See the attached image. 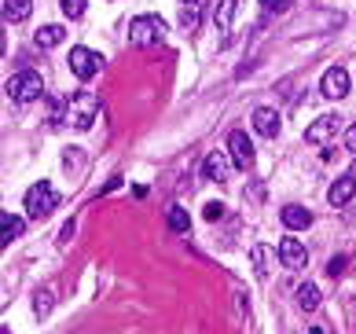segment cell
Segmentation results:
<instances>
[{
	"label": "cell",
	"mask_w": 356,
	"mask_h": 334,
	"mask_svg": "<svg viewBox=\"0 0 356 334\" xmlns=\"http://www.w3.org/2000/svg\"><path fill=\"white\" fill-rule=\"evenodd\" d=\"M96 114H99V96L96 92H74L70 99H62L59 107L52 110L56 122H67L70 128H78V133H85V128L96 125Z\"/></svg>",
	"instance_id": "obj_1"
},
{
	"label": "cell",
	"mask_w": 356,
	"mask_h": 334,
	"mask_svg": "<svg viewBox=\"0 0 356 334\" xmlns=\"http://www.w3.org/2000/svg\"><path fill=\"white\" fill-rule=\"evenodd\" d=\"M4 88H8V96L15 99V103H33V99L44 96V81H41V74H37V70H19V74H11Z\"/></svg>",
	"instance_id": "obj_2"
},
{
	"label": "cell",
	"mask_w": 356,
	"mask_h": 334,
	"mask_svg": "<svg viewBox=\"0 0 356 334\" xmlns=\"http://www.w3.org/2000/svg\"><path fill=\"white\" fill-rule=\"evenodd\" d=\"M162 37H165V26H162L158 15H136L129 22V41L136 48H155Z\"/></svg>",
	"instance_id": "obj_3"
},
{
	"label": "cell",
	"mask_w": 356,
	"mask_h": 334,
	"mask_svg": "<svg viewBox=\"0 0 356 334\" xmlns=\"http://www.w3.org/2000/svg\"><path fill=\"white\" fill-rule=\"evenodd\" d=\"M59 206V191L52 187V184H33L30 191H26V213L33 217V221H41V217H48Z\"/></svg>",
	"instance_id": "obj_4"
},
{
	"label": "cell",
	"mask_w": 356,
	"mask_h": 334,
	"mask_svg": "<svg viewBox=\"0 0 356 334\" xmlns=\"http://www.w3.org/2000/svg\"><path fill=\"white\" fill-rule=\"evenodd\" d=\"M228 158H232L239 169H253V162H257V154H253V140L243 133V128H235V133L228 136Z\"/></svg>",
	"instance_id": "obj_5"
},
{
	"label": "cell",
	"mask_w": 356,
	"mask_h": 334,
	"mask_svg": "<svg viewBox=\"0 0 356 334\" xmlns=\"http://www.w3.org/2000/svg\"><path fill=\"white\" fill-rule=\"evenodd\" d=\"M99 67H103V59H99L92 48H74L70 51V70H74V77H81V81H88Z\"/></svg>",
	"instance_id": "obj_6"
},
{
	"label": "cell",
	"mask_w": 356,
	"mask_h": 334,
	"mask_svg": "<svg viewBox=\"0 0 356 334\" xmlns=\"http://www.w3.org/2000/svg\"><path fill=\"white\" fill-rule=\"evenodd\" d=\"M279 261H283L287 268H305L309 265V250L301 247L298 235H287L283 242H279Z\"/></svg>",
	"instance_id": "obj_7"
},
{
	"label": "cell",
	"mask_w": 356,
	"mask_h": 334,
	"mask_svg": "<svg viewBox=\"0 0 356 334\" xmlns=\"http://www.w3.org/2000/svg\"><path fill=\"white\" fill-rule=\"evenodd\" d=\"M320 88H323L327 99H346V96H349V74L341 70V67H330V70L323 74Z\"/></svg>",
	"instance_id": "obj_8"
},
{
	"label": "cell",
	"mask_w": 356,
	"mask_h": 334,
	"mask_svg": "<svg viewBox=\"0 0 356 334\" xmlns=\"http://www.w3.org/2000/svg\"><path fill=\"white\" fill-rule=\"evenodd\" d=\"M338 128H341L338 114H323V118H316L309 128H305V140H309V144H327V140L334 136Z\"/></svg>",
	"instance_id": "obj_9"
},
{
	"label": "cell",
	"mask_w": 356,
	"mask_h": 334,
	"mask_svg": "<svg viewBox=\"0 0 356 334\" xmlns=\"http://www.w3.org/2000/svg\"><path fill=\"white\" fill-rule=\"evenodd\" d=\"M253 133L264 136V140H272L279 133V114L272 107H257V110H253Z\"/></svg>",
	"instance_id": "obj_10"
},
{
	"label": "cell",
	"mask_w": 356,
	"mask_h": 334,
	"mask_svg": "<svg viewBox=\"0 0 356 334\" xmlns=\"http://www.w3.org/2000/svg\"><path fill=\"white\" fill-rule=\"evenodd\" d=\"M353 195H356V176H353V173H349V176H338L334 184H330V191H327L330 206H346Z\"/></svg>",
	"instance_id": "obj_11"
},
{
	"label": "cell",
	"mask_w": 356,
	"mask_h": 334,
	"mask_svg": "<svg viewBox=\"0 0 356 334\" xmlns=\"http://www.w3.org/2000/svg\"><path fill=\"white\" fill-rule=\"evenodd\" d=\"M202 176L217 180V184H224V180H228V158H224L221 151H213V154L202 158Z\"/></svg>",
	"instance_id": "obj_12"
},
{
	"label": "cell",
	"mask_w": 356,
	"mask_h": 334,
	"mask_svg": "<svg viewBox=\"0 0 356 334\" xmlns=\"http://www.w3.org/2000/svg\"><path fill=\"white\" fill-rule=\"evenodd\" d=\"M279 217H283V224L290 231H305V228L312 224V213L305 210V206H283V213H279Z\"/></svg>",
	"instance_id": "obj_13"
},
{
	"label": "cell",
	"mask_w": 356,
	"mask_h": 334,
	"mask_svg": "<svg viewBox=\"0 0 356 334\" xmlns=\"http://www.w3.org/2000/svg\"><path fill=\"white\" fill-rule=\"evenodd\" d=\"M22 228H26V224H22V217H15V213H4V217H0V239H4V247L22 235Z\"/></svg>",
	"instance_id": "obj_14"
},
{
	"label": "cell",
	"mask_w": 356,
	"mask_h": 334,
	"mask_svg": "<svg viewBox=\"0 0 356 334\" xmlns=\"http://www.w3.org/2000/svg\"><path fill=\"white\" fill-rule=\"evenodd\" d=\"M33 0H4V22H22L30 19Z\"/></svg>",
	"instance_id": "obj_15"
},
{
	"label": "cell",
	"mask_w": 356,
	"mask_h": 334,
	"mask_svg": "<svg viewBox=\"0 0 356 334\" xmlns=\"http://www.w3.org/2000/svg\"><path fill=\"white\" fill-rule=\"evenodd\" d=\"M62 37H67V30H62V26H41L33 41H37V48H44V51H48V48H56Z\"/></svg>",
	"instance_id": "obj_16"
},
{
	"label": "cell",
	"mask_w": 356,
	"mask_h": 334,
	"mask_svg": "<svg viewBox=\"0 0 356 334\" xmlns=\"http://www.w3.org/2000/svg\"><path fill=\"white\" fill-rule=\"evenodd\" d=\"M56 308V287H41L37 290V298H33V312H37V319H44L48 312Z\"/></svg>",
	"instance_id": "obj_17"
},
{
	"label": "cell",
	"mask_w": 356,
	"mask_h": 334,
	"mask_svg": "<svg viewBox=\"0 0 356 334\" xmlns=\"http://www.w3.org/2000/svg\"><path fill=\"white\" fill-rule=\"evenodd\" d=\"M320 287H316V283H305V287L298 290V305L305 308V312H316V308H320Z\"/></svg>",
	"instance_id": "obj_18"
},
{
	"label": "cell",
	"mask_w": 356,
	"mask_h": 334,
	"mask_svg": "<svg viewBox=\"0 0 356 334\" xmlns=\"http://www.w3.org/2000/svg\"><path fill=\"white\" fill-rule=\"evenodd\" d=\"M253 268H257L261 279H269V272H272V250L269 247H253Z\"/></svg>",
	"instance_id": "obj_19"
},
{
	"label": "cell",
	"mask_w": 356,
	"mask_h": 334,
	"mask_svg": "<svg viewBox=\"0 0 356 334\" xmlns=\"http://www.w3.org/2000/svg\"><path fill=\"white\" fill-rule=\"evenodd\" d=\"M232 15H235V0H221L217 11H213V22H217L221 30H228V26H232Z\"/></svg>",
	"instance_id": "obj_20"
},
{
	"label": "cell",
	"mask_w": 356,
	"mask_h": 334,
	"mask_svg": "<svg viewBox=\"0 0 356 334\" xmlns=\"http://www.w3.org/2000/svg\"><path fill=\"white\" fill-rule=\"evenodd\" d=\"M169 228L173 231H187V228H192V217H187L184 206H169Z\"/></svg>",
	"instance_id": "obj_21"
},
{
	"label": "cell",
	"mask_w": 356,
	"mask_h": 334,
	"mask_svg": "<svg viewBox=\"0 0 356 334\" xmlns=\"http://www.w3.org/2000/svg\"><path fill=\"white\" fill-rule=\"evenodd\" d=\"M198 19H202V11L198 8H187V4H180V30H198Z\"/></svg>",
	"instance_id": "obj_22"
},
{
	"label": "cell",
	"mask_w": 356,
	"mask_h": 334,
	"mask_svg": "<svg viewBox=\"0 0 356 334\" xmlns=\"http://www.w3.org/2000/svg\"><path fill=\"white\" fill-rule=\"evenodd\" d=\"M59 8H62L67 19H81L85 15V0H59Z\"/></svg>",
	"instance_id": "obj_23"
},
{
	"label": "cell",
	"mask_w": 356,
	"mask_h": 334,
	"mask_svg": "<svg viewBox=\"0 0 356 334\" xmlns=\"http://www.w3.org/2000/svg\"><path fill=\"white\" fill-rule=\"evenodd\" d=\"M202 217H206V221H221V217H224V202H206Z\"/></svg>",
	"instance_id": "obj_24"
},
{
	"label": "cell",
	"mask_w": 356,
	"mask_h": 334,
	"mask_svg": "<svg viewBox=\"0 0 356 334\" xmlns=\"http://www.w3.org/2000/svg\"><path fill=\"white\" fill-rule=\"evenodd\" d=\"M346 265H349V257H334V261L327 265V272L330 276H341V272H346Z\"/></svg>",
	"instance_id": "obj_25"
},
{
	"label": "cell",
	"mask_w": 356,
	"mask_h": 334,
	"mask_svg": "<svg viewBox=\"0 0 356 334\" xmlns=\"http://www.w3.org/2000/svg\"><path fill=\"white\" fill-rule=\"evenodd\" d=\"M346 147H349V151H356V122L346 128Z\"/></svg>",
	"instance_id": "obj_26"
},
{
	"label": "cell",
	"mask_w": 356,
	"mask_h": 334,
	"mask_svg": "<svg viewBox=\"0 0 356 334\" xmlns=\"http://www.w3.org/2000/svg\"><path fill=\"white\" fill-rule=\"evenodd\" d=\"M261 4L269 8V11H283V8L290 4V0H261Z\"/></svg>",
	"instance_id": "obj_27"
},
{
	"label": "cell",
	"mask_w": 356,
	"mask_h": 334,
	"mask_svg": "<svg viewBox=\"0 0 356 334\" xmlns=\"http://www.w3.org/2000/svg\"><path fill=\"white\" fill-rule=\"evenodd\" d=\"M184 4H187V8H198V11H202V8L210 4V0H184Z\"/></svg>",
	"instance_id": "obj_28"
},
{
	"label": "cell",
	"mask_w": 356,
	"mask_h": 334,
	"mask_svg": "<svg viewBox=\"0 0 356 334\" xmlns=\"http://www.w3.org/2000/svg\"><path fill=\"white\" fill-rule=\"evenodd\" d=\"M349 173H353V176H356V162H353V169H349Z\"/></svg>",
	"instance_id": "obj_29"
},
{
	"label": "cell",
	"mask_w": 356,
	"mask_h": 334,
	"mask_svg": "<svg viewBox=\"0 0 356 334\" xmlns=\"http://www.w3.org/2000/svg\"><path fill=\"white\" fill-rule=\"evenodd\" d=\"M312 334H323V331H320V327H316V331H312Z\"/></svg>",
	"instance_id": "obj_30"
}]
</instances>
